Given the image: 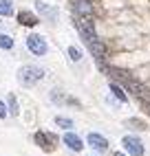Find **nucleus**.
Masks as SVG:
<instances>
[{
    "mask_svg": "<svg viewBox=\"0 0 150 156\" xmlns=\"http://www.w3.org/2000/svg\"><path fill=\"white\" fill-rule=\"evenodd\" d=\"M44 77V68H40V66H33V64H27L18 70V81L22 86H33L38 84V81Z\"/></svg>",
    "mask_w": 150,
    "mask_h": 156,
    "instance_id": "f257e3e1",
    "label": "nucleus"
},
{
    "mask_svg": "<svg viewBox=\"0 0 150 156\" xmlns=\"http://www.w3.org/2000/svg\"><path fill=\"white\" fill-rule=\"evenodd\" d=\"M75 27H77V31H80V35H82V40L86 44H93V42H97V33H95V24H93V20L91 18H77L75 20Z\"/></svg>",
    "mask_w": 150,
    "mask_h": 156,
    "instance_id": "f03ea898",
    "label": "nucleus"
},
{
    "mask_svg": "<svg viewBox=\"0 0 150 156\" xmlns=\"http://www.w3.org/2000/svg\"><path fill=\"white\" fill-rule=\"evenodd\" d=\"M27 48L31 51V55H38V57H42V55H47L49 44H47V40L42 37V35H38V33H31V35H27Z\"/></svg>",
    "mask_w": 150,
    "mask_h": 156,
    "instance_id": "7ed1b4c3",
    "label": "nucleus"
},
{
    "mask_svg": "<svg viewBox=\"0 0 150 156\" xmlns=\"http://www.w3.org/2000/svg\"><path fill=\"white\" fill-rule=\"evenodd\" d=\"M122 145H124V150L130 156H144V143L137 136H130V134H128V136L122 139Z\"/></svg>",
    "mask_w": 150,
    "mask_h": 156,
    "instance_id": "20e7f679",
    "label": "nucleus"
},
{
    "mask_svg": "<svg viewBox=\"0 0 150 156\" xmlns=\"http://www.w3.org/2000/svg\"><path fill=\"white\" fill-rule=\"evenodd\" d=\"M86 143L91 145L95 152H106V150H108V139L102 136V134H97V132H91L86 136Z\"/></svg>",
    "mask_w": 150,
    "mask_h": 156,
    "instance_id": "39448f33",
    "label": "nucleus"
},
{
    "mask_svg": "<svg viewBox=\"0 0 150 156\" xmlns=\"http://www.w3.org/2000/svg\"><path fill=\"white\" fill-rule=\"evenodd\" d=\"M36 11L40 13V16H44L47 20H51V22H55L58 20V9L55 7H51V5H47L44 0H36Z\"/></svg>",
    "mask_w": 150,
    "mask_h": 156,
    "instance_id": "423d86ee",
    "label": "nucleus"
},
{
    "mask_svg": "<svg viewBox=\"0 0 150 156\" xmlns=\"http://www.w3.org/2000/svg\"><path fill=\"white\" fill-rule=\"evenodd\" d=\"M62 141H64V145H66L71 152H82V150H84V145H86V143H84V141L77 136V134H73V132H66Z\"/></svg>",
    "mask_w": 150,
    "mask_h": 156,
    "instance_id": "0eeeda50",
    "label": "nucleus"
},
{
    "mask_svg": "<svg viewBox=\"0 0 150 156\" xmlns=\"http://www.w3.org/2000/svg\"><path fill=\"white\" fill-rule=\"evenodd\" d=\"M73 9L77 13V18H91L93 16V2L91 0H75Z\"/></svg>",
    "mask_w": 150,
    "mask_h": 156,
    "instance_id": "6e6552de",
    "label": "nucleus"
},
{
    "mask_svg": "<svg viewBox=\"0 0 150 156\" xmlns=\"http://www.w3.org/2000/svg\"><path fill=\"white\" fill-rule=\"evenodd\" d=\"M18 22L22 24V27H36L40 20H38V16H33L31 11H20L18 13Z\"/></svg>",
    "mask_w": 150,
    "mask_h": 156,
    "instance_id": "1a4fd4ad",
    "label": "nucleus"
},
{
    "mask_svg": "<svg viewBox=\"0 0 150 156\" xmlns=\"http://www.w3.org/2000/svg\"><path fill=\"white\" fill-rule=\"evenodd\" d=\"M13 37L11 35H9V33H0V48H2V51H11L13 48Z\"/></svg>",
    "mask_w": 150,
    "mask_h": 156,
    "instance_id": "9d476101",
    "label": "nucleus"
},
{
    "mask_svg": "<svg viewBox=\"0 0 150 156\" xmlns=\"http://www.w3.org/2000/svg\"><path fill=\"white\" fill-rule=\"evenodd\" d=\"M0 16H5V18L13 16V2L11 0H0Z\"/></svg>",
    "mask_w": 150,
    "mask_h": 156,
    "instance_id": "9b49d317",
    "label": "nucleus"
},
{
    "mask_svg": "<svg viewBox=\"0 0 150 156\" xmlns=\"http://www.w3.org/2000/svg\"><path fill=\"white\" fill-rule=\"evenodd\" d=\"M111 90H113V95H115L117 99H119L122 103H126V101H128V97H126V92H124V88H122L119 84H111Z\"/></svg>",
    "mask_w": 150,
    "mask_h": 156,
    "instance_id": "f8f14e48",
    "label": "nucleus"
},
{
    "mask_svg": "<svg viewBox=\"0 0 150 156\" xmlns=\"http://www.w3.org/2000/svg\"><path fill=\"white\" fill-rule=\"evenodd\" d=\"M49 139H51V136H47L44 132H36V143L40 145L42 150H51V147H49Z\"/></svg>",
    "mask_w": 150,
    "mask_h": 156,
    "instance_id": "ddd939ff",
    "label": "nucleus"
},
{
    "mask_svg": "<svg viewBox=\"0 0 150 156\" xmlns=\"http://www.w3.org/2000/svg\"><path fill=\"white\" fill-rule=\"evenodd\" d=\"M7 106H9V114H13V117H18L20 108H18V99H16L13 95H9V97H7Z\"/></svg>",
    "mask_w": 150,
    "mask_h": 156,
    "instance_id": "4468645a",
    "label": "nucleus"
},
{
    "mask_svg": "<svg viewBox=\"0 0 150 156\" xmlns=\"http://www.w3.org/2000/svg\"><path fill=\"white\" fill-rule=\"evenodd\" d=\"M55 126L62 128V130H71L73 128V119H69V117H55Z\"/></svg>",
    "mask_w": 150,
    "mask_h": 156,
    "instance_id": "2eb2a0df",
    "label": "nucleus"
},
{
    "mask_svg": "<svg viewBox=\"0 0 150 156\" xmlns=\"http://www.w3.org/2000/svg\"><path fill=\"white\" fill-rule=\"evenodd\" d=\"M66 53H69V59H71V62H80V59H82V51H80L77 46H69Z\"/></svg>",
    "mask_w": 150,
    "mask_h": 156,
    "instance_id": "dca6fc26",
    "label": "nucleus"
},
{
    "mask_svg": "<svg viewBox=\"0 0 150 156\" xmlns=\"http://www.w3.org/2000/svg\"><path fill=\"white\" fill-rule=\"evenodd\" d=\"M126 126H128V128H135V130H146V123H144L141 119H128Z\"/></svg>",
    "mask_w": 150,
    "mask_h": 156,
    "instance_id": "f3484780",
    "label": "nucleus"
},
{
    "mask_svg": "<svg viewBox=\"0 0 150 156\" xmlns=\"http://www.w3.org/2000/svg\"><path fill=\"white\" fill-rule=\"evenodd\" d=\"M51 101H55V103H66V97H64L60 90H53V92H51Z\"/></svg>",
    "mask_w": 150,
    "mask_h": 156,
    "instance_id": "a211bd4d",
    "label": "nucleus"
},
{
    "mask_svg": "<svg viewBox=\"0 0 150 156\" xmlns=\"http://www.w3.org/2000/svg\"><path fill=\"white\" fill-rule=\"evenodd\" d=\"M7 117H9V106L0 99V119H7Z\"/></svg>",
    "mask_w": 150,
    "mask_h": 156,
    "instance_id": "6ab92c4d",
    "label": "nucleus"
},
{
    "mask_svg": "<svg viewBox=\"0 0 150 156\" xmlns=\"http://www.w3.org/2000/svg\"><path fill=\"white\" fill-rule=\"evenodd\" d=\"M115 156H126V154H122V152H117V154H115Z\"/></svg>",
    "mask_w": 150,
    "mask_h": 156,
    "instance_id": "aec40b11",
    "label": "nucleus"
},
{
    "mask_svg": "<svg viewBox=\"0 0 150 156\" xmlns=\"http://www.w3.org/2000/svg\"><path fill=\"white\" fill-rule=\"evenodd\" d=\"M146 110H148V112H150V103H148V106H146Z\"/></svg>",
    "mask_w": 150,
    "mask_h": 156,
    "instance_id": "412c9836",
    "label": "nucleus"
},
{
    "mask_svg": "<svg viewBox=\"0 0 150 156\" xmlns=\"http://www.w3.org/2000/svg\"><path fill=\"white\" fill-rule=\"evenodd\" d=\"M0 27H2V20H0Z\"/></svg>",
    "mask_w": 150,
    "mask_h": 156,
    "instance_id": "4be33fe9",
    "label": "nucleus"
}]
</instances>
